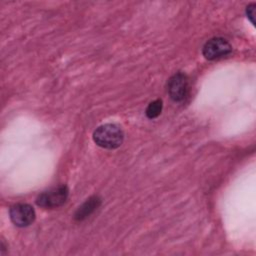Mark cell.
<instances>
[{
    "instance_id": "obj_4",
    "label": "cell",
    "mask_w": 256,
    "mask_h": 256,
    "mask_svg": "<svg viewBox=\"0 0 256 256\" xmlns=\"http://www.w3.org/2000/svg\"><path fill=\"white\" fill-rule=\"evenodd\" d=\"M189 84L185 74L178 72L174 74L168 81V93L175 102H182L188 96Z\"/></svg>"
},
{
    "instance_id": "obj_8",
    "label": "cell",
    "mask_w": 256,
    "mask_h": 256,
    "mask_svg": "<svg viewBox=\"0 0 256 256\" xmlns=\"http://www.w3.org/2000/svg\"><path fill=\"white\" fill-rule=\"evenodd\" d=\"M246 13H247V17L250 19V21L252 22V24L254 25V15H255V4H251L247 7L246 9Z\"/></svg>"
},
{
    "instance_id": "obj_2",
    "label": "cell",
    "mask_w": 256,
    "mask_h": 256,
    "mask_svg": "<svg viewBox=\"0 0 256 256\" xmlns=\"http://www.w3.org/2000/svg\"><path fill=\"white\" fill-rule=\"evenodd\" d=\"M68 195V187L59 185L39 194L36 198V204L43 208H57L66 202Z\"/></svg>"
},
{
    "instance_id": "obj_3",
    "label": "cell",
    "mask_w": 256,
    "mask_h": 256,
    "mask_svg": "<svg viewBox=\"0 0 256 256\" xmlns=\"http://www.w3.org/2000/svg\"><path fill=\"white\" fill-rule=\"evenodd\" d=\"M231 44L222 37L209 39L202 48V54L208 60H216L226 57L231 53Z\"/></svg>"
},
{
    "instance_id": "obj_6",
    "label": "cell",
    "mask_w": 256,
    "mask_h": 256,
    "mask_svg": "<svg viewBox=\"0 0 256 256\" xmlns=\"http://www.w3.org/2000/svg\"><path fill=\"white\" fill-rule=\"evenodd\" d=\"M100 203H101V199L97 196H92L88 198L75 212V215H74L75 219L78 221L84 220L99 207Z\"/></svg>"
},
{
    "instance_id": "obj_1",
    "label": "cell",
    "mask_w": 256,
    "mask_h": 256,
    "mask_svg": "<svg viewBox=\"0 0 256 256\" xmlns=\"http://www.w3.org/2000/svg\"><path fill=\"white\" fill-rule=\"evenodd\" d=\"M94 142L105 149H116L123 143L124 133L122 129L112 123L99 126L93 133Z\"/></svg>"
},
{
    "instance_id": "obj_5",
    "label": "cell",
    "mask_w": 256,
    "mask_h": 256,
    "mask_svg": "<svg viewBox=\"0 0 256 256\" xmlns=\"http://www.w3.org/2000/svg\"><path fill=\"white\" fill-rule=\"evenodd\" d=\"M11 221L18 227H26L35 220V211L33 207L26 203L13 205L9 211Z\"/></svg>"
},
{
    "instance_id": "obj_7",
    "label": "cell",
    "mask_w": 256,
    "mask_h": 256,
    "mask_svg": "<svg viewBox=\"0 0 256 256\" xmlns=\"http://www.w3.org/2000/svg\"><path fill=\"white\" fill-rule=\"evenodd\" d=\"M162 107H163V104H162V100L160 99H156L150 102L146 108V112H145L146 116L150 119H154L158 117L162 111Z\"/></svg>"
}]
</instances>
